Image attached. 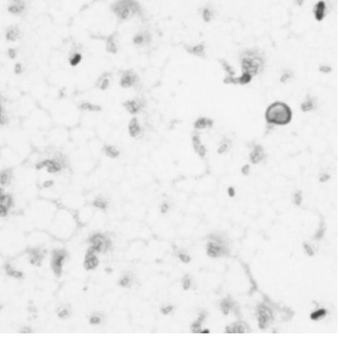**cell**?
Returning a JSON list of instances; mask_svg holds the SVG:
<instances>
[{
    "label": "cell",
    "instance_id": "cell-1",
    "mask_svg": "<svg viewBox=\"0 0 339 342\" xmlns=\"http://www.w3.org/2000/svg\"><path fill=\"white\" fill-rule=\"evenodd\" d=\"M293 118V111L287 104L277 101L267 107L265 112V119L268 124L285 126L290 123Z\"/></svg>",
    "mask_w": 339,
    "mask_h": 342
},
{
    "label": "cell",
    "instance_id": "cell-2",
    "mask_svg": "<svg viewBox=\"0 0 339 342\" xmlns=\"http://www.w3.org/2000/svg\"><path fill=\"white\" fill-rule=\"evenodd\" d=\"M113 12L122 20H127L131 14L140 12V6L135 0H118L113 6Z\"/></svg>",
    "mask_w": 339,
    "mask_h": 342
},
{
    "label": "cell",
    "instance_id": "cell-3",
    "mask_svg": "<svg viewBox=\"0 0 339 342\" xmlns=\"http://www.w3.org/2000/svg\"><path fill=\"white\" fill-rule=\"evenodd\" d=\"M248 56L244 57L242 60L241 67L242 73H247L252 76L257 75L263 66V60L258 56H256L251 52L246 53Z\"/></svg>",
    "mask_w": 339,
    "mask_h": 342
},
{
    "label": "cell",
    "instance_id": "cell-4",
    "mask_svg": "<svg viewBox=\"0 0 339 342\" xmlns=\"http://www.w3.org/2000/svg\"><path fill=\"white\" fill-rule=\"evenodd\" d=\"M21 38V31L16 25H11L5 29V38L8 42H15Z\"/></svg>",
    "mask_w": 339,
    "mask_h": 342
},
{
    "label": "cell",
    "instance_id": "cell-5",
    "mask_svg": "<svg viewBox=\"0 0 339 342\" xmlns=\"http://www.w3.org/2000/svg\"><path fill=\"white\" fill-rule=\"evenodd\" d=\"M27 6L26 1L18 3H9L7 10L12 15L18 16L22 15L24 12H26V11L27 10Z\"/></svg>",
    "mask_w": 339,
    "mask_h": 342
},
{
    "label": "cell",
    "instance_id": "cell-6",
    "mask_svg": "<svg viewBox=\"0 0 339 342\" xmlns=\"http://www.w3.org/2000/svg\"><path fill=\"white\" fill-rule=\"evenodd\" d=\"M137 81L136 75L131 71L126 72L122 74L120 79V85L122 87L128 88L136 84Z\"/></svg>",
    "mask_w": 339,
    "mask_h": 342
},
{
    "label": "cell",
    "instance_id": "cell-7",
    "mask_svg": "<svg viewBox=\"0 0 339 342\" xmlns=\"http://www.w3.org/2000/svg\"><path fill=\"white\" fill-rule=\"evenodd\" d=\"M266 157L264 149L261 145H256L250 153V160L253 164H258Z\"/></svg>",
    "mask_w": 339,
    "mask_h": 342
},
{
    "label": "cell",
    "instance_id": "cell-8",
    "mask_svg": "<svg viewBox=\"0 0 339 342\" xmlns=\"http://www.w3.org/2000/svg\"><path fill=\"white\" fill-rule=\"evenodd\" d=\"M128 131L132 137H137L142 133V128L140 127L138 120L136 118H133L128 125Z\"/></svg>",
    "mask_w": 339,
    "mask_h": 342
},
{
    "label": "cell",
    "instance_id": "cell-9",
    "mask_svg": "<svg viewBox=\"0 0 339 342\" xmlns=\"http://www.w3.org/2000/svg\"><path fill=\"white\" fill-rule=\"evenodd\" d=\"M326 4L324 1H320L316 3L315 7V16L317 21H322L325 16Z\"/></svg>",
    "mask_w": 339,
    "mask_h": 342
},
{
    "label": "cell",
    "instance_id": "cell-10",
    "mask_svg": "<svg viewBox=\"0 0 339 342\" xmlns=\"http://www.w3.org/2000/svg\"><path fill=\"white\" fill-rule=\"evenodd\" d=\"M150 39L151 38L148 33L142 32V33H138L135 35V36L133 38V42L136 46H142L150 42Z\"/></svg>",
    "mask_w": 339,
    "mask_h": 342
},
{
    "label": "cell",
    "instance_id": "cell-11",
    "mask_svg": "<svg viewBox=\"0 0 339 342\" xmlns=\"http://www.w3.org/2000/svg\"><path fill=\"white\" fill-rule=\"evenodd\" d=\"M213 124V121L209 118L202 117L198 118L194 122V128L197 130H204L208 127H210Z\"/></svg>",
    "mask_w": 339,
    "mask_h": 342
},
{
    "label": "cell",
    "instance_id": "cell-12",
    "mask_svg": "<svg viewBox=\"0 0 339 342\" xmlns=\"http://www.w3.org/2000/svg\"><path fill=\"white\" fill-rule=\"evenodd\" d=\"M99 264V261L96 255H87L84 262V267L88 270L96 268Z\"/></svg>",
    "mask_w": 339,
    "mask_h": 342
},
{
    "label": "cell",
    "instance_id": "cell-13",
    "mask_svg": "<svg viewBox=\"0 0 339 342\" xmlns=\"http://www.w3.org/2000/svg\"><path fill=\"white\" fill-rule=\"evenodd\" d=\"M186 50L189 53L200 57H203L205 54L204 46L202 44H199L194 47L186 46Z\"/></svg>",
    "mask_w": 339,
    "mask_h": 342
},
{
    "label": "cell",
    "instance_id": "cell-14",
    "mask_svg": "<svg viewBox=\"0 0 339 342\" xmlns=\"http://www.w3.org/2000/svg\"><path fill=\"white\" fill-rule=\"evenodd\" d=\"M104 153L106 154V155L107 156L111 158H117L119 155H120V151H119L118 149L114 146H110V145L105 146L104 148Z\"/></svg>",
    "mask_w": 339,
    "mask_h": 342
},
{
    "label": "cell",
    "instance_id": "cell-15",
    "mask_svg": "<svg viewBox=\"0 0 339 342\" xmlns=\"http://www.w3.org/2000/svg\"><path fill=\"white\" fill-rule=\"evenodd\" d=\"M125 107L126 110L129 111L132 114H135L138 112V111L140 109V105L139 103L134 100L128 101L125 104Z\"/></svg>",
    "mask_w": 339,
    "mask_h": 342
},
{
    "label": "cell",
    "instance_id": "cell-16",
    "mask_svg": "<svg viewBox=\"0 0 339 342\" xmlns=\"http://www.w3.org/2000/svg\"><path fill=\"white\" fill-rule=\"evenodd\" d=\"M315 108V104L312 99H307L302 102L301 105V108L304 112H307L312 110Z\"/></svg>",
    "mask_w": 339,
    "mask_h": 342
},
{
    "label": "cell",
    "instance_id": "cell-17",
    "mask_svg": "<svg viewBox=\"0 0 339 342\" xmlns=\"http://www.w3.org/2000/svg\"><path fill=\"white\" fill-rule=\"evenodd\" d=\"M220 251H221V248L217 245L213 243L209 244V248L207 253L209 256L211 257H216Z\"/></svg>",
    "mask_w": 339,
    "mask_h": 342
},
{
    "label": "cell",
    "instance_id": "cell-18",
    "mask_svg": "<svg viewBox=\"0 0 339 342\" xmlns=\"http://www.w3.org/2000/svg\"><path fill=\"white\" fill-rule=\"evenodd\" d=\"M80 108L83 110L89 112H98L100 110V107L96 104H91L89 102L82 103L80 106Z\"/></svg>",
    "mask_w": 339,
    "mask_h": 342
},
{
    "label": "cell",
    "instance_id": "cell-19",
    "mask_svg": "<svg viewBox=\"0 0 339 342\" xmlns=\"http://www.w3.org/2000/svg\"><path fill=\"white\" fill-rule=\"evenodd\" d=\"M82 60V56L80 53H74L73 54H71L70 57L69 62L71 66H76L81 62Z\"/></svg>",
    "mask_w": 339,
    "mask_h": 342
},
{
    "label": "cell",
    "instance_id": "cell-20",
    "mask_svg": "<svg viewBox=\"0 0 339 342\" xmlns=\"http://www.w3.org/2000/svg\"><path fill=\"white\" fill-rule=\"evenodd\" d=\"M252 75L247 73H242L239 78H237V84H248L252 80Z\"/></svg>",
    "mask_w": 339,
    "mask_h": 342
},
{
    "label": "cell",
    "instance_id": "cell-21",
    "mask_svg": "<svg viewBox=\"0 0 339 342\" xmlns=\"http://www.w3.org/2000/svg\"><path fill=\"white\" fill-rule=\"evenodd\" d=\"M106 48H107L108 51L109 52L113 53H115L116 52L117 47H116V45L114 42V38L109 37V38H108V41H107V44H106Z\"/></svg>",
    "mask_w": 339,
    "mask_h": 342
},
{
    "label": "cell",
    "instance_id": "cell-22",
    "mask_svg": "<svg viewBox=\"0 0 339 342\" xmlns=\"http://www.w3.org/2000/svg\"><path fill=\"white\" fill-rule=\"evenodd\" d=\"M93 206L100 209H105L107 207V202L103 198H97L93 201Z\"/></svg>",
    "mask_w": 339,
    "mask_h": 342
},
{
    "label": "cell",
    "instance_id": "cell-23",
    "mask_svg": "<svg viewBox=\"0 0 339 342\" xmlns=\"http://www.w3.org/2000/svg\"><path fill=\"white\" fill-rule=\"evenodd\" d=\"M259 314H261V316H260V318H258L259 326H260V328L263 329L266 325V321H267V317H266L265 313H264L263 311H260Z\"/></svg>",
    "mask_w": 339,
    "mask_h": 342
},
{
    "label": "cell",
    "instance_id": "cell-24",
    "mask_svg": "<svg viewBox=\"0 0 339 342\" xmlns=\"http://www.w3.org/2000/svg\"><path fill=\"white\" fill-rule=\"evenodd\" d=\"M109 86H110V80L108 78L104 77L102 79H100L99 85H98L100 88L102 90H105L109 87Z\"/></svg>",
    "mask_w": 339,
    "mask_h": 342
},
{
    "label": "cell",
    "instance_id": "cell-25",
    "mask_svg": "<svg viewBox=\"0 0 339 342\" xmlns=\"http://www.w3.org/2000/svg\"><path fill=\"white\" fill-rule=\"evenodd\" d=\"M326 314V311L325 309H320V310L317 311L316 312H314L311 314V318L313 320H316L317 319H319V318L322 316L325 315Z\"/></svg>",
    "mask_w": 339,
    "mask_h": 342
},
{
    "label": "cell",
    "instance_id": "cell-26",
    "mask_svg": "<svg viewBox=\"0 0 339 342\" xmlns=\"http://www.w3.org/2000/svg\"><path fill=\"white\" fill-rule=\"evenodd\" d=\"M221 62L222 64V66L224 68V69L230 75L229 76H232V75L234 74V71L233 70L232 68L230 67V65L228 64H227L224 60H221Z\"/></svg>",
    "mask_w": 339,
    "mask_h": 342
},
{
    "label": "cell",
    "instance_id": "cell-27",
    "mask_svg": "<svg viewBox=\"0 0 339 342\" xmlns=\"http://www.w3.org/2000/svg\"><path fill=\"white\" fill-rule=\"evenodd\" d=\"M202 16H203V19L206 21V22H208V21H210V19H211V13H210V9H208V8H205L203 10Z\"/></svg>",
    "mask_w": 339,
    "mask_h": 342
},
{
    "label": "cell",
    "instance_id": "cell-28",
    "mask_svg": "<svg viewBox=\"0 0 339 342\" xmlns=\"http://www.w3.org/2000/svg\"><path fill=\"white\" fill-rule=\"evenodd\" d=\"M8 55L10 59L14 60L17 57V50L15 48H9L8 50Z\"/></svg>",
    "mask_w": 339,
    "mask_h": 342
},
{
    "label": "cell",
    "instance_id": "cell-29",
    "mask_svg": "<svg viewBox=\"0 0 339 342\" xmlns=\"http://www.w3.org/2000/svg\"><path fill=\"white\" fill-rule=\"evenodd\" d=\"M221 309L222 310L223 313L225 315H227L228 314V311H229V309H230V305L228 303H227V302H226V301L222 302V303L221 304Z\"/></svg>",
    "mask_w": 339,
    "mask_h": 342
},
{
    "label": "cell",
    "instance_id": "cell-30",
    "mask_svg": "<svg viewBox=\"0 0 339 342\" xmlns=\"http://www.w3.org/2000/svg\"><path fill=\"white\" fill-rule=\"evenodd\" d=\"M130 283V279L127 276H125L120 280V284L122 287H127Z\"/></svg>",
    "mask_w": 339,
    "mask_h": 342
},
{
    "label": "cell",
    "instance_id": "cell-31",
    "mask_svg": "<svg viewBox=\"0 0 339 342\" xmlns=\"http://www.w3.org/2000/svg\"><path fill=\"white\" fill-rule=\"evenodd\" d=\"M89 322L93 325H98L101 322V318L98 315H93L90 318Z\"/></svg>",
    "mask_w": 339,
    "mask_h": 342
},
{
    "label": "cell",
    "instance_id": "cell-32",
    "mask_svg": "<svg viewBox=\"0 0 339 342\" xmlns=\"http://www.w3.org/2000/svg\"><path fill=\"white\" fill-rule=\"evenodd\" d=\"M179 258L180 260H181L182 262L185 263H189L190 261V257L188 256V255H187L186 254L180 253L179 255Z\"/></svg>",
    "mask_w": 339,
    "mask_h": 342
},
{
    "label": "cell",
    "instance_id": "cell-33",
    "mask_svg": "<svg viewBox=\"0 0 339 342\" xmlns=\"http://www.w3.org/2000/svg\"><path fill=\"white\" fill-rule=\"evenodd\" d=\"M292 77L291 74L290 72H286V73H284L283 75H282V76L280 77V82H286L289 79Z\"/></svg>",
    "mask_w": 339,
    "mask_h": 342
},
{
    "label": "cell",
    "instance_id": "cell-34",
    "mask_svg": "<svg viewBox=\"0 0 339 342\" xmlns=\"http://www.w3.org/2000/svg\"><path fill=\"white\" fill-rule=\"evenodd\" d=\"M172 310H173L172 306L168 305V306H166V307L162 308V314H164V315H168V314H170V313H171L172 311Z\"/></svg>",
    "mask_w": 339,
    "mask_h": 342
},
{
    "label": "cell",
    "instance_id": "cell-35",
    "mask_svg": "<svg viewBox=\"0 0 339 342\" xmlns=\"http://www.w3.org/2000/svg\"><path fill=\"white\" fill-rule=\"evenodd\" d=\"M319 70L324 74H328L330 72L332 68L328 66H321L319 68Z\"/></svg>",
    "mask_w": 339,
    "mask_h": 342
},
{
    "label": "cell",
    "instance_id": "cell-36",
    "mask_svg": "<svg viewBox=\"0 0 339 342\" xmlns=\"http://www.w3.org/2000/svg\"><path fill=\"white\" fill-rule=\"evenodd\" d=\"M228 145H227L226 143H223L221 145V146L219 147V149L218 150V152L220 154H222V153H224V152H226V151L228 150Z\"/></svg>",
    "mask_w": 339,
    "mask_h": 342
},
{
    "label": "cell",
    "instance_id": "cell-37",
    "mask_svg": "<svg viewBox=\"0 0 339 342\" xmlns=\"http://www.w3.org/2000/svg\"><path fill=\"white\" fill-rule=\"evenodd\" d=\"M302 201V196L301 193H296L294 194V202L297 205H300Z\"/></svg>",
    "mask_w": 339,
    "mask_h": 342
},
{
    "label": "cell",
    "instance_id": "cell-38",
    "mask_svg": "<svg viewBox=\"0 0 339 342\" xmlns=\"http://www.w3.org/2000/svg\"><path fill=\"white\" fill-rule=\"evenodd\" d=\"M182 285H183V288L184 289H188L190 287L191 285V281L189 279H185L183 281V283H182Z\"/></svg>",
    "mask_w": 339,
    "mask_h": 342
},
{
    "label": "cell",
    "instance_id": "cell-39",
    "mask_svg": "<svg viewBox=\"0 0 339 342\" xmlns=\"http://www.w3.org/2000/svg\"><path fill=\"white\" fill-rule=\"evenodd\" d=\"M250 171V166L248 164L244 165V166L241 169L242 173L244 175H247L249 174Z\"/></svg>",
    "mask_w": 339,
    "mask_h": 342
},
{
    "label": "cell",
    "instance_id": "cell-40",
    "mask_svg": "<svg viewBox=\"0 0 339 342\" xmlns=\"http://www.w3.org/2000/svg\"><path fill=\"white\" fill-rule=\"evenodd\" d=\"M304 247L305 250L306 251V252H307L308 254L309 255H311V256H312V255H314V251H313V250H312V249L311 246H309L308 245L304 244Z\"/></svg>",
    "mask_w": 339,
    "mask_h": 342
},
{
    "label": "cell",
    "instance_id": "cell-41",
    "mask_svg": "<svg viewBox=\"0 0 339 342\" xmlns=\"http://www.w3.org/2000/svg\"><path fill=\"white\" fill-rule=\"evenodd\" d=\"M160 209L162 213H166L169 210V205L167 203H164L161 206Z\"/></svg>",
    "mask_w": 339,
    "mask_h": 342
},
{
    "label": "cell",
    "instance_id": "cell-42",
    "mask_svg": "<svg viewBox=\"0 0 339 342\" xmlns=\"http://www.w3.org/2000/svg\"><path fill=\"white\" fill-rule=\"evenodd\" d=\"M14 70H15L16 73L17 74H20L21 72V71H22V65L20 63H17L15 65V68H14Z\"/></svg>",
    "mask_w": 339,
    "mask_h": 342
},
{
    "label": "cell",
    "instance_id": "cell-43",
    "mask_svg": "<svg viewBox=\"0 0 339 342\" xmlns=\"http://www.w3.org/2000/svg\"><path fill=\"white\" fill-rule=\"evenodd\" d=\"M330 178V175H327V174H324L323 175L320 176V181L324 182H326Z\"/></svg>",
    "mask_w": 339,
    "mask_h": 342
},
{
    "label": "cell",
    "instance_id": "cell-44",
    "mask_svg": "<svg viewBox=\"0 0 339 342\" xmlns=\"http://www.w3.org/2000/svg\"><path fill=\"white\" fill-rule=\"evenodd\" d=\"M67 315H68V311L66 309H64L59 312V315L61 317V318H65V317H67Z\"/></svg>",
    "mask_w": 339,
    "mask_h": 342
},
{
    "label": "cell",
    "instance_id": "cell-45",
    "mask_svg": "<svg viewBox=\"0 0 339 342\" xmlns=\"http://www.w3.org/2000/svg\"><path fill=\"white\" fill-rule=\"evenodd\" d=\"M228 192L229 196L231 197H234V194H235V191H234V190L232 187H230V188L228 190Z\"/></svg>",
    "mask_w": 339,
    "mask_h": 342
},
{
    "label": "cell",
    "instance_id": "cell-46",
    "mask_svg": "<svg viewBox=\"0 0 339 342\" xmlns=\"http://www.w3.org/2000/svg\"><path fill=\"white\" fill-rule=\"evenodd\" d=\"M324 231V229L320 230V231H319V232L318 233H317V234H316V239H320V238H321V237H322V236L323 235Z\"/></svg>",
    "mask_w": 339,
    "mask_h": 342
},
{
    "label": "cell",
    "instance_id": "cell-47",
    "mask_svg": "<svg viewBox=\"0 0 339 342\" xmlns=\"http://www.w3.org/2000/svg\"><path fill=\"white\" fill-rule=\"evenodd\" d=\"M236 332L242 333H244V330L243 327H242V325H239V327H237V329H236Z\"/></svg>",
    "mask_w": 339,
    "mask_h": 342
},
{
    "label": "cell",
    "instance_id": "cell-48",
    "mask_svg": "<svg viewBox=\"0 0 339 342\" xmlns=\"http://www.w3.org/2000/svg\"><path fill=\"white\" fill-rule=\"evenodd\" d=\"M304 2V0H297V3H298V5L300 6H302Z\"/></svg>",
    "mask_w": 339,
    "mask_h": 342
},
{
    "label": "cell",
    "instance_id": "cell-49",
    "mask_svg": "<svg viewBox=\"0 0 339 342\" xmlns=\"http://www.w3.org/2000/svg\"><path fill=\"white\" fill-rule=\"evenodd\" d=\"M200 333H210V332H209V330H208V329H205V330L202 331V332H201Z\"/></svg>",
    "mask_w": 339,
    "mask_h": 342
}]
</instances>
